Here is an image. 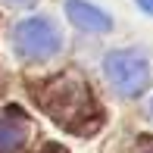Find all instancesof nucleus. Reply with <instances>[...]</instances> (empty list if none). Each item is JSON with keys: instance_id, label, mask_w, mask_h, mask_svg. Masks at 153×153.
I'll return each mask as SVG.
<instances>
[{"instance_id": "nucleus-6", "label": "nucleus", "mask_w": 153, "mask_h": 153, "mask_svg": "<svg viewBox=\"0 0 153 153\" xmlns=\"http://www.w3.org/2000/svg\"><path fill=\"white\" fill-rule=\"evenodd\" d=\"M6 3H13V6H25V3H34V0H6Z\"/></svg>"}, {"instance_id": "nucleus-4", "label": "nucleus", "mask_w": 153, "mask_h": 153, "mask_svg": "<svg viewBox=\"0 0 153 153\" xmlns=\"http://www.w3.org/2000/svg\"><path fill=\"white\" fill-rule=\"evenodd\" d=\"M25 141V125L19 119H0V153H13Z\"/></svg>"}, {"instance_id": "nucleus-1", "label": "nucleus", "mask_w": 153, "mask_h": 153, "mask_svg": "<svg viewBox=\"0 0 153 153\" xmlns=\"http://www.w3.org/2000/svg\"><path fill=\"white\" fill-rule=\"evenodd\" d=\"M109 85L122 97H137L150 88V59L141 50H113L103 59Z\"/></svg>"}, {"instance_id": "nucleus-5", "label": "nucleus", "mask_w": 153, "mask_h": 153, "mask_svg": "<svg viewBox=\"0 0 153 153\" xmlns=\"http://www.w3.org/2000/svg\"><path fill=\"white\" fill-rule=\"evenodd\" d=\"M137 6H141L144 13H150V16H153V0H137Z\"/></svg>"}, {"instance_id": "nucleus-3", "label": "nucleus", "mask_w": 153, "mask_h": 153, "mask_svg": "<svg viewBox=\"0 0 153 153\" xmlns=\"http://www.w3.org/2000/svg\"><path fill=\"white\" fill-rule=\"evenodd\" d=\"M66 16L85 31H109L113 28L109 13L94 6V3H88V0H66Z\"/></svg>"}, {"instance_id": "nucleus-2", "label": "nucleus", "mask_w": 153, "mask_h": 153, "mask_svg": "<svg viewBox=\"0 0 153 153\" xmlns=\"http://www.w3.org/2000/svg\"><path fill=\"white\" fill-rule=\"evenodd\" d=\"M13 44L28 59H47V56H53V53H59L62 34L47 16H28V19H22V22H16Z\"/></svg>"}, {"instance_id": "nucleus-7", "label": "nucleus", "mask_w": 153, "mask_h": 153, "mask_svg": "<svg viewBox=\"0 0 153 153\" xmlns=\"http://www.w3.org/2000/svg\"><path fill=\"white\" fill-rule=\"evenodd\" d=\"M150 113H153V100H150Z\"/></svg>"}]
</instances>
